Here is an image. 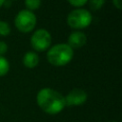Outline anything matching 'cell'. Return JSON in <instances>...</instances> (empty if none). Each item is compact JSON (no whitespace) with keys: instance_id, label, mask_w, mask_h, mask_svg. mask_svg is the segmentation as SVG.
<instances>
[{"instance_id":"cell-1","label":"cell","mask_w":122,"mask_h":122,"mask_svg":"<svg viewBox=\"0 0 122 122\" xmlns=\"http://www.w3.org/2000/svg\"><path fill=\"white\" fill-rule=\"evenodd\" d=\"M36 103L44 112L51 115L58 114L66 108L65 96L58 91L49 87L42 88L38 91Z\"/></svg>"},{"instance_id":"cell-2","label":"cell","mask_w":122,"mask_h":122,"mask_svg":"<svg viewBox=\"0 0 122 122\" xmlns=\"http://www.w3.org/2000/svg\"><path fill=\"white\" fill-rule=\"evenodd\" d=\"M74 51L67 43H58L51 46L47 51V60L53 67H64L73 58Z\"/></svg>"},{"instance_id":"cell-3","label":"cell","mask_w":122,"mask_h":122,"mask_svg":"<svg viewBox=\"0 0 122 122\" xmlns=\"http://www.w3.org/2000/svg\"><path fill=\"white\" fill-rule=\"evenodd\" d=\"M92 21V12L84 8H76L67 15V24L74 30H82L88 28Z\"/></svg>"},{"instance_id":"cell-4","label":"cell","mask_w":122,"mask_h":122,"mask_svg":"<svg viewBox=\"0 0 122 122\" xmlns=\"http://www.w3.org/2000/svg\"><path fill=\"white\" fill-rule=\"evenodd\" d=\"M37 24L36 14L27 9L21 10L14 17V26L22 33H29L32 31Z\"/></svg>"},{"instance_id":"cell-5","label":"cell","mask_w":122,"mask_h":122,"mask_svg":"<svg viewBox=\"0 0 122 122\" xmlns=\"http://www.w3.org/2000/svg\"><path fill=\"white\" fill-rule=\"evenodd\" d=\"M51 34L46 29H37L32 32L30 39V46L36 52H43L48 51L51 46Z\"/></svg>"},{"instance_id":"cell-6","label":"cell","mask_w":122,"mask_h":122,"mask_svg":"<svg viewBox=\"0 0 122 122\" xmlns=\"http://www.w3.org/2000/svg\"><path fill=\"white\" fill-rule=\"evenodd\" d=\"M65 96L66 107H78L86 103L88 100V93L80 88H73Z\"/></svg>"},{"instance_id":"cell-7","label":"cell","mask_w":122,"mask_h":122,"mask_svg":"<svg viewBox=\"0 0 122 122\" xmlns=\"http://www.w3.org/2000/svg\"><path fill=\"white\" fill-rule=\"evenodd\" d=\"M87 35L82 30H73L68 37L67 44L74 51L77 49H81L87 44Z\"/></svg>"},{"instance_id":"cell-8","label":"cell","mask_w":122,"mask_h":122,"mask_svg":"<svg viewBox=\"0 0 122 122\" xmlns=\"http://www.w3.org/2000/svg\"><path fill=\"white\" fill-rule=\"evenodd\" d=\"M39 55L34 51H27L22 59L23 65L28 69H34L39 64Z\"/></svg>"},{"instance_id":"cell-9","label":"cell","mask_w":122,"mask_h":122,"mask_svg":"<svg viewBox=\"0 0 122 122\" xmlns=\"http://www.w3.org/2000/svg\"><path fill=\"white\" fill-rule=\"evenodd\" d=\"M10 65L9 60L5 56L0 55V77L8 74V72L10 71Z\"/></svg>"},{"instance_id":"cell-10","label":"cell","mask_w":122,"mask_h":122,"mask_svg":"<svg viewBox=\"0 0 122 122\" xmlns=\"http://www.w3.org/2000/svg\"><path fill=\"white\" fill-rule=\"evenodd\" d=\"M42 4V0H25L26 9L31 11H34L40 8Z\"/></svg>"},{"instance_id":"cell-11","label":"cell","mask_w":122,"mask_h":122,"mask_svg":"<svg viewBox=\"0 0 122 122\" xmlns=\"http://www.w3.org/2000/svg\"><path fill=\"white\" fill-rule=\"evenodd\" d=\"M10 31H11V28H10V24L7 21L0 20V36L6 37V36L10 35Z\"/></svg>"},{"instance_id":"cell-12","label":"cell","mask_w":122,"mask_h":122,"mask_svg":"<svg viewBox=\"0 0 122 122\" xmlns=\"http://www.w3.org/2000/svg\"><path fill=\"white\" fill-rule=\"evenodd\" d=\"M106 0H88V5L90 7V9L93 11H97L99 10L105 4Z\"/></svg>"},{"instance_id":"cell-13","label":"cell","mask_w":122,"mask_h":122,"mask_svg":"<svg viewBox=\"0 0 122 122\" xmlns=\"http://www.w3.org/2000/svg\"><path fill=\"white\" fill-rule=\"evenodd\" d=\"M68 3L74 7L75 9L76 8H83V6H85L87 3H88V0H67Z\"/></svg>"},{"instance_id":"cell-14","label":"cell","mask_w":122,"mask_h":122,"mask_svg":"<svg viewBox=\"0 0 122 122\" xmlns=\"http://www.w3.org/2000/svg\"><path fill=\"white\" fill-rule=\"evenodd\" d=\"M8 50H9V46L8 44L5 42V41H0V55H5L7 52H8Z\"/></svg>"},{"instance_id":"cell-15","label":"cell","mask_w":122,"mask_h":122,"mask_svg":"<svg viewBox=\"0 0 122 122\" xmlns=\"http://www.w3.org/2000/svg\"><path fill=\"white\" fill-rule=\"evenodd\" d=\"M112 5L114 8L120 10L122 9V0H112Z\"/></svg>"},{"instance_id":"cell-16","label":"cell","mask_w":122,"mask_h":122,"mask_svg":"<svg viewBox=\"0 0 122 122\" xmlns=\"http://www.w3.org/2000/svg\"><path fill=\"white\" fill-rule=\"evenodd\" d=\"M7 0H0V8H2V7H4V5H5V2H6Z\"/></svg>"},{"instance_id":"cell-17","label":"cell","mask_w":122,"mask_h":122,"mask_svg":"<svg viewBox=\"0 0 122 122\" xmlns=\"http://www.w3.org/2000/svg\"><path fill=\"white\" fill-rule=\"evenodd\" d=\"M112 122H116V121H112Z\"/></svg>"},{"instance_id":"cell-18","label":"cell","mask_w":122,"mask_h":122,"mask_svg":"<svg viewBox=\"0 0 122 122\" xmlns=\"http://www.w3.org/2000/svg\"><path fill=\"white\" fill-rule=\"evenodd\" d=\"M10 1H12V0H10Z\"/></svg>"}]
</instances>
